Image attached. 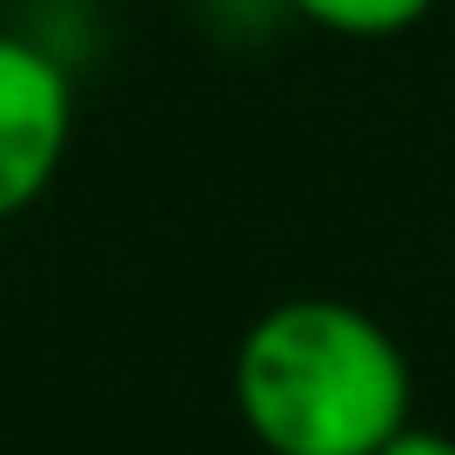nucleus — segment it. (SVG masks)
Wrapping results in <instances>:
<instances>
[{"label": "nucleus", "mask_w": 455, "mask_h": 455, "mask_svg": "<svg viewBox=\"0 0 455 455\" xmlns=\"http://www.w3.org/2000/svg\"><path fill=\"white\" fill-rule=\"evenodd\" d=\"M235 415L268 455H382L415 428V375L369 308L295 295L235 341Z\"/></svg>", "instance_id": "nucleus-1"}, {"label": "nucleus", "mask_w": 455, "mask_h": 455, "mask_svg": "<svg viewBox=\"0 0 455 455\" xmlns=\"http://www.w3.org/2000/svg\"><path fill=\"white\" fill-rule=\"evenodd\" d=\"M74 141V81L34 34L0 28V221H20L54 188Z\"/></svg>", "instance_id": "nucleus-2"}, {"label": "nucleus", "mask_w": 455, "mask_h": 455, "mask_svg": "<svg viewBox=\"0 0 455 455\" xmlns=\"http://www.w3.org/2000/svg\"><path fill=\"white\" fill-rule=\"evenodd\" d=\"M282 7L348 41H388V34H409L435 0H282Z\"/></svg>", "instance_id": "nucleus-3"}, {"label": "nucleus", "mask_w": 455, "mask_h": 455, "mask_svg": "<svg viewBox=\"0 0 455 455\" xmlns=\"http://www.w3.org/2000/svg\"><path fill=\"white\" fill-rule=\"evenodd\" d=\"M382 455H455V435H442V428H402Z\"/></svg>", "instance_id": "nucleus-4"}]
</instances>
